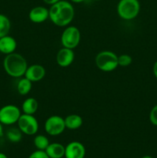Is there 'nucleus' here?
<instances>
[{"instance_id": "c85d7f7f", "label": "nucleus", "mask_w": 157, "mask_h": 158, "mask_svg": "<svg viewBox=\"0 0 157 158\" xmlns=\"http://www.w3.org/2000/svg\"><path fill=\"white\" fill-rule=\"evenodd\" d=\"M141 158H152V157H151V156H149V155H146V156H143V157H141Z\"/></svg>"}, {"instance_id": "f8f14e48", "label": "nucleus", "mask_w": 157, "mask_h": 158, "mask_svg": "<svg viewBox=\"0 0 157 158\" xmlns=\"http://www.w3.org/2000/svg\"><path fill=\"white\" fill-rule=\"evenodd\" d=\"M29 18L34 23H43L49 18V9L44 6H35L29 12Z\"/></svg>"}, {"instance_id": "39448f33", "label": "nucleus", "mask_w": 157, "mask_h": 158, "mask_svg": "<svg viewBox=\"0 0 157 158\" xmlns=\"http://www.w3.org/2000/svg\"><path fill=\"white\" fill-rule=\"evenodd\" d=\"M81 33L75 26H69L64 29L61 35V43L63 47L75 49L79 44Z\"/></svg>"}, {"instance_id": "b1692460", "label": "nucleus", "mask_w": 157, "mask_h": 158, "mask_svg": "<svg viewBox=\"0 0 157 158\" xmlns=\"http://www.w3.org/2000/svg\"><path fill=\"white\" fill-rule=\"evenodd\" d=\"M60 1V0H43V2H44L45 3H46V4L48 5H52L54 4V3Z\"/></svg>"}, {"instance_id": "a878e982", "label": "nucleus", "mask_w": 157, "mask_h": 158, "mask_svg": "<svg viewBox=\"0 0 157 158\" xmlns=\"http://www.w3.org/2000/svg\"><path fill=\"white\" fill-rule=\"evenodd\" d=\"M70 1L73 3H81L83 2L85 0H70Z\"/></svg>"}, {"instance_id": "ddd939ff", "label": "nucleus", "mask_w": 157, "mask_h": 158, "mask_svg": "<svg viewBox=\"0 0 157 158\" xmlns=\"http://www.w3.org/2000/svg\"><path fill=\"white\" fill-rule=\"evenodd\" d=\"M17 47L16 40L13 37L7 35L0 38V52L2 53L8 54L15 52Z\"/></svg>"}, {"instance_id": "f257e3e1", "label": "nucleus", "mask_w": 157, "mask_h": 158, "mask_svg": "<svg viewBox=\"0 0 157 158\" xmlns=\"http://www.w3.org/2000/svg\"><path fill=\"white\" fill-rule=\"evenodd\" d=\"M49 19L58 26H66L72 21L75 15V10L69 2L60 0L51 5L49 9Z\"/></svg>"}, {"instance_id": "4be33fe9", "label": "nucleus", "mask_w": 157, "mask_h": 158, "mask_svg": "<svg viewBox=\"0 0 157 158\" xmlns=\"http://www.w3.org/2000/svg\"><path fill=\"white\" fill-rule=\"evenodd\" d=\"M149 120L155 126H157V104L152 107L149 114Z\"/></svg>"}, {"instance_id": "9b49d317", "label": "nucleus", "mask_w": 157, "mask_h": 158, "mask_svg": "<svg viewBox=\"0 0 157 158\" xmlns=\"http://www.w3.org/2000/svg\"><path fill=\"white\" fill-rule=\"evenodd\" d=\"M75 53L73 49L63 47L60 49L56 55V62L61 67H68L74 61Z\"/></svg>"}, {"instance_id": "393cba45", "label": "nucleus", "mask_w": 157, "mask_h": 158, "mask_svg": "<svg viewBox=\"0 0 157 158\" xmlns=\"http://www.w3.org/2000/svg\"><path fill=\"white\" fill-rule=\"evenodd\" d=\"M152 70H153V73L154 76L155 77V78L157 79V61L154 63L153 65V68H152Z\"/></svg>"}, {"instance_id": "6ab92c4d", "label": "nucleus", "mask_w": 157, "mask_h": 158, "mask_svg": "<svg viewBox=\"0 0 157 158\" xmlns=\"http://www.w3.org/2000/svg\"><path fill=\"white\" fill-rule=\"evenodd\" d=\"M22 134L23 133L20 131L18 127H12L8 130L6 136L9 141L12 142V143H18L19 141H21L22 138Z\"/></svg>"}, {"instance_id": "c756f323", "label": "nucleus", "mask_w": 157, "mask_h": 158, "mask_svg": "<svg viewBox=\"0 0 157 158\" xmlns=\"http://www.w3.org/2000/svg\"><path fill=\"white\" fill-rule=\"evenodd\" d=\"M95 1H101V0H95Z\"/></svg>"}, {"instance_id": "2eb2a0df", "label": "nucleus", "mask_w": 157, "mask_h": 158, "mask_svg": "<svg viewBox=\"0 0 157 158\" xmlns=\"http://www.w3.org/2000/svg\"><path fill=\"white\" fill-rule=\"evenodd\" d=\"M66 128L69 130H77L83 125V118L78 114H70L64 119Z\"/></svg>"}, {"instance_id": "f03ea898", "label": "nucleus", "mask_w": 157, "mask_h": 158, "mask_svg": "<svg viewBox=\"0 0 157 158\" xmlns=\"http://www.w3.org/2000/svg\"><path fill=\"white\" fill-rule=\"evenodd\" d=\"M3 66L8 75L15 78H18L25 75L28 64L26 59L21 54L12 52L8 54L5 57Z\"/></svg>"}, {"instance_id": "bb28decb", "label": "nucleus", "mask_w": 157, "mask_h": 158, "mask_svg": "<svg viewBox=\"0 0 157 158\" xmlns=\"http://www.w3.org/2000/svg\"><path fill=\"white\" fill-rule=\"evenodd\" d=\"M3 135V128H2V124L0 123V137Z\"/></svg>"}, {"instance_id": "423d86ee", "label": "nucleus", "mask_w": 157, "mask_h": 158, "mask_svg": "<svg viewBox=\"0 0 157 158\" xmlns=\"http://www.w3.org/2000/svg\"><path fill=\"white\" fill-rule=\"evenodd\" d=\"M17 123L20 131L26 135H34L38 132V120L33 115L26 114H21Z\"/></svg>"}, {"instance_id": "dca6fc26", "label": "nucleus", "mask_w": 157, "mask_h": 158, "mask_svg": "<svg viewBox=\"0 0 157 158\" xmlns=\"http://www.w3.org/2000/svg\"><path fill=\"white\" fill-rule=\"evenodd\" d=\"M38 107V101L32 97H29V98L26 99L22 105V110L23 113L26 114H30V115H33L35 113H36Z\"/></svg>"}, {"instance_id": "412c9836", "label": "nucleus", "mask_w": 157, "mask_h": 158, "mask_svg": "<svg viewBox=\"0 0 157 158\" xmlns=\"http://www.w3.org/2000/svg\"><path fill=\"white\" fill-rule=\"evenodd\" d=\"M132 59L128 54H123V55L118 56V64L123 67H126L132 63Z\"/></svg>"}, {"instance_id": "cd10ccee", "label": "nucleus", "mask_w": 157, "mask_h": 158, "mask_svg": "<svg viewBox=\"0 0 157 158\" xmlns=\"http://www.w3.org/2000/svg\"><path fill=\"white\" fill-rule=\"evenodd\" d=\"M0 158H8L7 156L3 153H0Z\"/></svg>"}, {"instance_id": "f3484780", "label": "nucleus", "mask_w": 157, "mask_h": 158, "mask_svg": "<svg viewBox=\"0 0 157 158\" xmlns=\"http://www.w3.org/2000/svg\"><path fill=\"white\" fill-rule=\"evenodd\" d=\"M32 82L28 80L26 77L20 79L17 83V91L21 95H27L32 89Z\"/></svg>"}, {"instance_id": "6e6552de", "label": "nucleus", "mask_w": 157, "mask_h": 158, "mask_svg": "<svg viewBox=\"0 0 157 158\" xmlns=\"http://www.w3.org/2000/svg\"><path fill=\"white\" fill-rule=\"evenodd\" d=\"M44 127L46 132L50 136H58L66 129L65 120L60 116L52 115L46 120Z\"/></svg>"}, {"instance_id": "7ed1b4c3", "label": "nucleus", "mask_w": 157, "mask_h": 158, "mask_svg": "<svg viewBox=\"0 0 157 158\" xmlns=\"http://www.w3.org/2000/svg\"><path fill=\"white\" fill-rule=\"evenodd\" d=\"M95 65L104 72H111L118 67V56L112 51H102L95 56Z\"/></svg>"}, {"instance_id": "0eeeda50", "label": "nucleus", "mask_w": 157, "mask_h": 158, "mask_svg": "<svg viewBox=\"0 0 157 158\" xmlns=\"http://www.w3.org/2000/svg\"><path fill=\"white\" fill-rule=\"evenodd\" d=\"M21 116V111L18 106L9 104L0 109V123L4 125H12L17 123Z\"/></svg>"}, {"instance_id": "4468645a", "label": "nucleus", "mask_w": 157, "mask_h": 158, "mask_svg": "<svg viewBox=\"0 0 157 158\" xmlns=\"http://www.w3.org/2000/svg\"><path fill=\"white\" fill-rule=\"evenodd\" d=\"M45 151L49 158H62L65 157V147L61 143H49Z\"/></svg>"}, {"instance_id": "20e7f679", "label": "nucleus", "mask_w": 157, "mask_h": 158, "mask_svg": "<svg viewBox=\"0 0 157 158\" xmlns=\"http://www.w3.org/2000/svg\"><path fill=\"white\" fill-rule=\"evenodd\" d=\"M140 11L139 0H120L117 5L119 16L125 20L134 19Z\"/></svg>"}, {"instance_id": "aec40b11", "label": "nucleus", "mask_w": 157, "mask_h": 158, "mask_svg": "<svg viewBox=\"0 0 157 158\" xmlns=\"http://www.w3.org/2000/svg\"><path fill=\"white\" fill-rule=\"evenodd\" d=\"M49 143V139L44 135H37L34 138V145L40 151H46Z\"/></svg>"}, {"instance_id": "1a4fd4ad", "label": "nucleus", "mask_w": 157, "mask_h": 158, "mask_svg": "<svg viewBox=\"0 0 157 158\" xmlns=\"http://www.w3.org/2000/svg\"><path fill=\"white\" fill-rule=\"evenodd\" d=\"M86 148L84 145L78 141H72L65 147L66 158H84Z\"/></svg>"}, {"instance_id": "5701e85b", "label": "nucleus", "mask_w": 157, "mask_h": 158, "mask_svg": "<svg viewBox=\"0 0 157 158\" xmlns=\"http://www.w3.org/2000/svg\"><path fill=\"white\" fill-rule=\"evenodd\" d=\"M28 158H49V157L47 155L45 151L37 150V151L32 153Z\"/></svg>"}, {"instance_id": "a211bd4d", "label": "nucleus", "mask_w": 157, "mask_h": 158, "mask_svg": "<svg viewBox=\"0 0 157 158\" xmlns=\"http://www.w3.org/2000/svg\"><path fill=\"white\" fill-rule=\"evenodd\" d=\"M11 29L9 19L3 14H0V38L9 35Z\"/></svg>"}, {"instance_id": "9d476101", "label": "nucleus", "mask_w": 157, "mask_h": 158, "mask_svg": "<svg viewBox=\"0 0 157 158\" xmlns=\"http://www.w3.org/2000/svg\"><path fill=\"white\" fill-rule=\"evenodd\" d=\"M45 75H46V69L42 65L32 64L28 66L24 77L33 83L42 80Z\"/></svg>"}]
</instances>
